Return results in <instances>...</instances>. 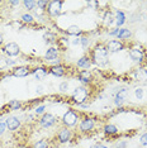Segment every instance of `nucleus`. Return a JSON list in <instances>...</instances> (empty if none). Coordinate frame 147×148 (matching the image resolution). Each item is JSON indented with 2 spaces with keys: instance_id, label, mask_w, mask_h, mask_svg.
Segmentation results:
<instances>
[{
  "instance_id": "nucleus-1",
  "label": "nucleus",
  "mask_w": 147,
  "mask_h": 148,
  "mask_svg": "<svg viewBox=\"0 0 147 148\" xmlns=\"http://www.w3.org/2000/svg\"><path fill=\"white\" fill-rule=\"evenodd\" d=\"M93 61L100 67H105L109 63L108 51L104 46H96L93 49Z\"/></svg>"
},
{
  "instance_id": "nucleus-2",
  "label": "nucleus",
  "mask_w": 147,
  "mask_h": 148,
  "mask_svg": "<svg viewBox=\"0 0 147 148\" xmlns=\"http://www.w3.org/2000/svg\"><path fill=\"white\" fill-rule=\"evenodd\" d=\"M86 97H88V90L85 89V87H76L75 90H74L72 95H71V99L72 101L75 104H79V105H81L82 103L86 100Z\"/></svg>"
},
{
  "instance_id": "nucleus-3",
  "label": "nucleus",
  "mask_w": 147,
  "mask_h": 148,
  "mask_svg": "<svg viewBox=\"0 0 147 148\" xmlns=\"http://www.w3.org/2000/svg\"><path fill=\"white\" fill-rule=\"evenodd\" d=\"M79 122V116L78 114H76L74 110H67V112L65 113V115L62 116V123L65 124L66 127H75L76 124Z\"/></svg>"
},
{
  "instance_id": "nucleus-4",
  "label": "nucleus",
  "mask_w": 147,
  "mask_h": 148,
  "mask_svg": "<svg viewBox=\"0 0 147 148\" xmlns=\"http://www.w3.org/2000/svg\"><path fill=\"white\" fill-rule=\"evenodd\" d=\"M46 9H47V13L51 16H58L62 12V1H57V0L49 1Z\"/></svg>"
},
{
  "instance_id": "nucleus-5",
  "label": "nucleus",
  "mask_w": 147,
  "mask_h": 148,
  "mask_svg": "<svg viewBox=\"0 0 147 148\" xmlns=\"http://www.w3.org/2000/svg\"><path fill=\"white\" fill-rule=\"evenodd\" d=\"M55 124H56V118H55V115H52V114H49V113L43 114L41 120H39V125L42 128H51L52 125H55Z\"/></svg>"
},
{
  "instance_id": "nucleus-6",
  "label": "nucleus",
  "mask_w": 147,
  "mask_h": 148,
  "mask_svg": "<svg viewBox=\"0 0 147 148\" xmlns=\"http://www.w3.org/2000/svg\"><path fill=\"white\" fill-rule=\"evenodd\" d=\"M4 52L9 57H15L21 53V48H19V46L16 45L15 42H9V43H6L4 47Z\"/></svg>"
},
{
  "instance_id": "nucleus-7",
  "label": "nucleus",
  "mask_w": 147,
  "mask_h": 148,
  "mask_svg": "<svg viewBox=\"0 0 147 148\" xmlns=\"http://www.w3.org/2000/svg\"><path fill=\"white\" fill-rule=\"evenodd\" d=\"M106 51L108 52H112V53H115V52H119L122 51L123 48H124V46H123V43L121 41H115V39H112V41H109L106 43Z\"/></svg>"
},
{
  "instance_id": "nucleus-8",
  "label": "nucleus",
  "mask_w": 147,
  "mask_h": 148,
  "mask_svg": "<svg viewBox=\"0 0 147 148\" xmlns=\"http://www.w3.org/2000/svg\"><path fill=\"white\" fill-rule=\"evenodd\" d=\"M94 127H95V120L93 118H86L80 123L79 129L81 132H90L91 129H94Z\"/></svg>"
},
{
  "instance_id": "nucleus-9",
  "label": "nucleus",
  "mask_w": 147,
  "mask_h": 148,
  "mask_svg": "<svg viewBox=\"0 0 147 148\" xmlns=\"http://www.w3.org/2000/svg\"><path fill=\"white\" fill-rule=\"evenodd\" d=\"M129 57L136 62H142L145 60V52L139 48H131L129 49Z\"/></svg>"
},
{
  "instance_id": "nucleus-10",
  "label": "nucleus",
  "mask_w": 147,
  "mask_h": 148,
  "mask_svg": "<svg viewBox=\"0 0 147 148\" xmlns=\"http://www.w3.org/2000/svg\"><path fill=\"white\" fill-rule=\"evenodd\" d=\"M5 124H6V128H8L9 130L14 132V130H16L19 127H21V120H19L16 116H8L5 120Z\"/></svg>"
},
{
  "instance_id": "nucleus-11",
  "label": "nucleus",
  "mask_w": 147,
  "mask_h": 148,
  "mask_svg": "<svg viewBox=\"0 0 147 148\" xmlns=\"http://www.w3.org/2000/svg\"><path fill=\"white\" fill-rule=\"evenodd\" d=\"M29 73H31L29 67H27V66H18V67H15V69L13 70L12 75L14 77H25V76H28Z\"/></svg>"
},
{
  "instance_id": "nucleus-12",
  "label": "nucleus",
  "mask_w": 147,
  "mask_h": 148,
  "mask_svg": "<svg viewBox=\"0 0 147 148\" xmlns=\"http://www.w3.org/2000/svg\"><path fill=\"white\" fill-rule=\"evenodd\" d=\"M57 58H58V49L56 48V47H49L47 51H46V53H45V60L52 62V61H55V60H57Z\"/></svg>"
},
{
  "instance_id": "nucleus-13",
  "label": "nucleus",
  "mask_w": 147,
  "mask_h": 148,
  "mask_svg": "<svg viewBox=\"0 0 147 148\" xmlns=\"http://www.w3.org/2000/svg\"><path fill=\"white\" fill-rule=\"evenodd\" d=\"M70 138H71V132H70L67 128H61L58 132V142L66 143L70 140Z\"/></svg>"
},
{
  "instance_id": "nucleus-14",
  "label": "nucleus",
  "mask_w": 147,
  "mask_h": 148,
  "mask_svg": "<svg viewBox=\"0 0 147 148\" xmlns=\"http://www.w3.org/2000/svg\"><path fill=\"white\" fill-rule=\"evenodd\" d=\"M126 94H127V90L126 89L119 90V91L115 94V96H114V104H115L117 106H122V104L124 103V99H126Z\"/></svg>"
},
{
  "instance_id": "nucleus-15",
  "label": "nucleus",
  "mask_w": 147,
  "mask_h": 148,
  "mask_svg": "<svg viewBox=\"0 0 147 148\" xmlns=\"http://www.w3.org/2000/svg\"><path fill=\"white\" fill-rule=\"evenodd\" d=\"M49 72H51L53 76L61 77L65 75V67L62 65H53V66H51V69H49Z\"/></svg>"
},
{
  "instance_id": "nucleus-16",
  "label": "nucleus",
  "mask_w": 147,
  "mask_h": 148,
  "mask_svg": "<svg viewBox=\"0 0 147 148\" xmlns=\"http://www.w3.org/2000/svg\"><path fill=\"white\" fill-rule=\"evenodd\" d=\"M78 67L79 69H84V70H88V69H90V66H91V60L89 58L88 56H82L81 58L78 61Z\"/></svg>"
},
{
  "instance_id": "nucleus-17",
  "label": "nucleus",
  "mask_w": 147,
  "mask_h": 148,
  "mask_svg": "<svg viewBox=\"0 0 147 148\" xmlns=\"http://www.w3.org/2000/svg\"><path fill=\"white\" fill-rule=\"evenodd\" d=\"M115 25H117V28H121V27L126 23V14L123 12L121 10H117L115 13Z\"/></svg>"
},
{
  "instance_id": "nucleus-18",
  "label": "nucleus",
  "mask_w": 147,
  "mask_h": 148,
  "mask_svg": "<svg viewBox=\"0 0 147 148\" xmlns=\"http://www.w3.org/2000/svg\"><path fill=\"white\" fill-rule=\"evenodd\" d=\"M46 75H47V70L45 67H37V69L33 71V76H34L36 80H42L45 79Z\"/></svg>"
},
{
  "instance_id": "nucleus-19",
  "label": "nucleus",
  "mask_w": 147,
  "mask_h": 148,
  "mask_svg": "<svg viewBox=\"0 0 147 148\" xmlns=\"http://www.w3.org/2000/svg\"><path fill=\"white\" fill-rule=\"evenodd\" d=\"M79 80L82 84L90 82V80H91V72H90L89 70H82L81 73H80V76H79Z\"/></svg>"
},
{
  "instance_id": "nucleus-20",
  "label": "nucleus",
  "mask_w": 147,
  "mask_h": 148,
  "mask_svg": "<svg viewBox=\"0 0 147 148\" xmlns=\"http://www.w3.org/2000/svg\"><path fill=\"white\" fill-rule=\"evenodd\" d=\"M132 36V32L129 31V29H127V28H119V32H118V34H117V37H118L119 39H128L129 37Z\"/></svg>"
},
{
  "instance_id": "nucleus-21",
  "label": "nucleus",
  "mask_w": 147,
  "mask_h": 148,
  "mask_svg": "<svg viewBox=\"0 0 147 148\" xmlns=\"http://www.w3.org/2000/svg\"><path fill=\"white\" fill-rule=\"evenodd\" d=\"M114 22V18H113L112 12H105L104 15H103V24L104 25H112V23Z\"/></svg>"
},
{
  "instance_id": "nucleus-22",
  "label": "nucleus",
  "mask_w": 147,
  "mask_h": 148,
  "mask_svg": "<svg viewBox=\"0 0 147 148\" xmlns=\"http://www.w3.org/2000/svg\"><path fill=\"white\" fill-rule=\"evenodd\" d=\"M66 32H67V34L70 36H80L81 34V28H80L79 25H70L67 29H66Z\"/></svg>"
},
{
  "instance_id": "nucleus-23",
  "label": "nucleus",
  "mask_w": 147,
  "mask_h": 148,
  "mask_svg": "<svg viewBox=\"0 0 147 148\" xmlns=\"http://www.w3.org/2000/svg\"><path fill=\"white\" fill-rule=\"evenodd\" d=\"M104 133L108 134V136H114V134L118 133V128L113 124H108V125L104 127Z\"/></svg>"
},
{
  "instance_id": "nucleus-24",
  "label": "nucleus",
  "mask_w": 147,
  "mask_h": 148,
  "mask_svg": "<svg viewBox=\"0 0 147 148\" xmlns=\"http://www.w3.org/2000/svg\"><path fill=\"white\" fill-rule=\"evenodd\" d=\"M43 39H46V42H55L56 41V34L53 32L48 31L43 34Z\"/></svg>"
},
{
  "instance_id": "nucleus-25",
  "label": "nucleus",
  "mask_w": 147,
  "mask_h": 148,
  "mask_svg": "<svg viewBox=\"0 0 147 148\" xmlns=\"http://www.w3.org/2000/svg\"><path fill=\"white\" fill-rule=\"evenodd\" d=\"M23 5H24L25 9H28V10H34L36 9V1L34 0H24V1H23Z\"/></svg>"
},
{
  "instance_id": "nucleus-26",
  "label": "nucleus",
  "mask_w": 147,
  "mask_h": 148,
  "mask_svg": "<svg viewBox=\"0 0 147 148\" xmlns=\"http://www.w3.org/2000/svg\"><path fill=\"white\" fill-rule=\"evenodd\" d=\"M33 148H48V142L46 139H39L33 144Z\"/></svg>"
},
{
  "instance_id": "nucleus-27",
  "label": "nucleus",
  "mask_w": 147,
  "mask_h": 148,
  "mask_svg": "<svg viewBox=\"0 0 147 148\" xmlns=\"http://www.w3.org/2000/svg\"><path fill=\"white\" fill-rule=\"evenodd\" d=\"M21 106H22V103L19 100H10L9 101V108L12 110H18V109H21Z\"/></svg>"
},
{
  "instance_id": "nucleus-28",
  "label": "nucleus",
  "mask_w": 147,
  "mask_h": 148,
  "mask_svg": "<svg viewBox=\"0 0 147 148\" xmlns=\"http://www.w3.org/2000/svg\"><path fill=\"white\" fill-rule=\"evenodd\" d=\"M22 22L24 23H32L33 22V15L32 14H22Z\"/></svg>"
},
{
  "instance_id": "nucleus-29",
  "label": "nucleus",
  "mask_w": 147,
  "mask_h": 148,
  "mask_svg": "<svg viewBox=\"0 0 147 148\" xmlns=\"http://www.w3.org/2000/svg\"><path fill=\"white\" fill-rule=\"evenodd\" d=\"M48 3L49 1H46V0H38V1H36V6H39V9L43 10V9L48 5Z\"/></svg>"
},
{
  "instance_id": "nucleus-30",
  "label": "nucleus",
  "mask_w": 147,
  "mask_h": 148,
  "mask_svg": "<svg viewBox=\"0 0 147 148\" xmlns=\"http://www.w3.org/2000/svg\"><path fill=\"white\" fill-rule=\"evenodd\" d=\"M135 95H136V97H137V99H138V100H142V99H143V90L141 89V87H138V89H136Z\"/></svg>"
},
{
  "instance_id": "nucleus-31",
  "label": "nucleus",
  "mask_w": 147,
  "mask_h": 148,
  "mask_svg": "<svg viewBox=\"0 0 147 148\" xmlns=\"http://www.w3.org/2000/svg\"><path fill=\"white\" fill-rule=\"evenodd\" d=\"M6 124H5V122H0V136H3L5 132H6Z\"/></svg>"
},
{
  "instance_id": "nucleus-32",
  "label": "nucleus",
  "mask_w": 147,
  "mask_h": 148,
  "mask_svg": "<svg viewBox=\"0 0 147 148\" xmlns=\"http://www.w3.org/2000/svg\"><path fill=\"white\" fill-rule=\"evenodd\" d=\"M79 39H80V45L82 47H86L89 45V39L86 38V37H81V38H79Z\"/></svg>"
},
{
  "instance_id": "nucleus-33",
  "label": "nucleus",
  "mask_w": 147,
  "mask_h": 148,
  "mask_svg": "<svg viewBox=\"0 0 147 148\" xmlns=\"http://www.w3.org/2000/svg\"><path fill=\"white\" fill-rule=\"evenodd\" d=\"M139 142H141L142 146H147V133L142 134L141 138H139Z\"/></svg>"
},
{
  "instance_id": "nucleus-34",
  "label": "nucleus",
  "mask_w": 147,
  "mask_h": 148,
  "mask_svg": "<svg viewBox=\"0 0 147 148\" xmlns=\"http://www.w3.org/2000/svg\"><path fill=\"white\" fill-rule=\"evenodd\" d=\"M60 90H61V91H67L69 90V84L67 82H61L60 84Z\"/></svg>"
},
{
  "instance_id": "nucleus-35",
  "label": "nucleus",
  "mask_w": 147,
  "mask_h": 148,
  "mask_svg": "<svg viewBox=\"0 0 147 148\" xmlns=\"http://www.w3.org/2000/svg\"><path fill=\"white\" fill-rule=\"evenodd\" d=\"M126 147H127V143L124 142V140H119L115 146V148H126Z\"/></svg>"
},
{
  "instance_id": "nucleus-36",
  "label": "nucleus",
  "mask_w": 147,
  "mask_h": 148,
  "mask_svg": "<svg viewBox=\"0 0 147 148\" xmlns=\"http://www.w3.org/2000/svg\"><path fill=\"white\" fill-rule=\"evenodd\" d=\"M6 66H8V65H6V60H4V58H0V70L5 69Z\"/></svg>"
},
{
  "instance_id": "nucleus-37",
  "label": "nucleus",
  "mask_w": 147,
  "mask_h": 148,
  "mask_svg": "<svg viewBox=\"0 0 147 148\" xmlns=\"http://www.w3.org/2000/svg\"><path fill=\"white\" fill-rule=\"evenodd\" d=\"M45 109H46V106H45V105H41V106H38V108L36 109V113H37V114H42L43 112H45Z\"/></svg>"
},
{
  "instance_id": "nucleus-38",
  "label": "nucleus",
  "mask_w": 147,
  "mask_h": 148,
  "mask_svg": "<svg viewBox=\"0 0 147 148\" xmlns=\"http://www.w3.org/2000/svg\"><path fill=\"white\" fill-rule=\"evenodd\" d=\"M118 32H119V28H113L109 33H110V36H115V37H117V34H118Z\"/></svg>"
},
{
  "instance_id": "nucleus-39",
  "label": "nucleus",
  "mask_w": 147,
  "mask_h": 148,
  "mask_svg": "<svg viewBox=\"0 0 147 148\" xmlns=\"http://www.w3.org/2000/svg\"><path fill=\"white\" fill-rule=\"evenodd\" d=\"M42 92H43V87L38 86V87H37V94H42Z\"/></svg>"
},
{
  "instance_id": "nucleus-40",
  "label": "nucleus",
  "mask_w": 147,
  "mask_h": 148,
  "mask_svg": "<svg viewBox=\"0 0 147 148\" xmlns=\"http://www.w3.org/2000/svg\"><path fill=\"white\" fill-rule=\"evenodd\" d=\"M93 148H108V147H105V146H103V144H96V146H94Z\"/></svg>"
},
{
  "instance_id": "nucleus-41",
  "label": "nucleus",
  "mask_w": 147,
  "mask_h": 148,
  "mask_svg": "<svg viewBox=\"0 0 147 148\" xmlns=\"http://www.w3.org/2000/svg\"><path fill=\"white\" fill-rule=\"evenodd\" d=\"M18 4H21V1H10V5H13V6H15Z\"/></svg>"
},
{
  "instance_id": "nucleus-42",
  "label": "nucleus",
  "mask_w": 147,
  "mask_h": 148,
  "mask_svg": "<svg viewBox=\"0 0 147 148\" xmlns=\"http://www.w3.org/2000/svg\"><path fill=\"white\" fill-rule=\"evenodd\" d=\"M1 43H3V34L0 33V46H1Z\"/></svg>"
},
{
  "instance_id": "nucleus-43",
  "label": "nucleus",
  "mask_w": 147,
  "mask_h": 148,
  "mask_svg": "<svg viewBox=\"0 0 147 148\" xmlns=\"http://www.w3.org/2000/svg\"><path fill=\"white\" fill-rule=\"evenodd\" d=\"M18 148H27V147H25V146H19Z\"/></svg>"
}]
</instances>
